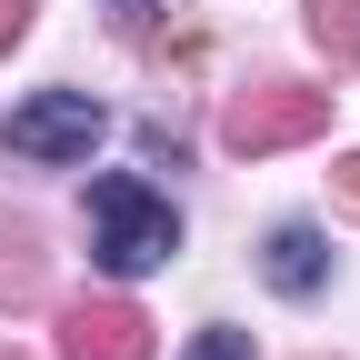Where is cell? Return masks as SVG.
<instances>
[{
    "label": "cell",
    "instance_id": "cell-6",
    "mask_svg": "<svg viewBox=\"0 0 360 360\" xmlns=\"http://www.w3.org/2000/svg\"><path fill=\"white\" fill-rule=\"evenodd\" d=\"M310 11V40L340 60V70H360V0H300Z\"/></svg>",
    "mask_w": 360,
    "mask_h": 360
},
{
    "label": "cell",
    "instance_id": "cell-7",
    "mask_svg": "<svg viewBox=\"0 0 360 360\" xmlns=\"http://www.w3.org/2000/svg\"><path fill=\"white\" fill-rule=\"evenodd\" d=\"M180 360H250V330H200Z\"/></svg>",
    "mask_w": 360,
    "mask_h": 360
},
{
    "label": "cell",
    "instance_id": "cell-9",
    "mask_svg": "<svg viewBox=\"0 0 360 360\" xmlns=\"http://www.w3.org/2000/svg\"><path fill=\"white\" fill-rule=\"evenodd\" d=\"M101 11H110V30H150V11H160V0H101Z\"/></svg>",
    "mask_w": 360,
    "mask_h": 360
},
{
    "label": "cell",
    "instance_id": "cell-10",
    "mask_svg": "<svg viewBox=\"0 0 360 360\" xmlns=\"http://www.w3.org/2000/svg\"><path fill=\"white\" fill-rule=\"evenodd\" d=\"M330 191H340V210H360V150H350V160H330Z\"/></svg>",
    "mask_w": 360,
    "mask_h": 360
},
{
    "label": "cell",
    "instance_id": "cell-2",
    "mask_svg": "<svg viewBox=\"0 0 360 360\" xmlns=\"http://www.w3.org/2000/svg\"><path fill=\"white\" fill-rule=\"evenodd\" d=\"M321 130H330V90H300V80H260V90H240V101L220 110V141H231L240 160L321 141Z\"/></svg>",
    "mask_w": 360,
    "mask_h": 360
},
{
    "label": "cell",
    "instance_id": "cell-8",
    "mask_svg": "<svg viewBox=\"0 0 360 360\" xmlns=\"http://www.w3.org/2000/svg\"><path fill=\"white\" fill-rule=\"evenodd\" d=\"M30 11H40V0H0V60H11V40L30 30Z\"/></svg>",
    "mask_w": 360,
    "mask_h": 360
},
{
    "label": "cell",
    "instance_id": "cell-3",
    "mask_svg": "<svg viewBox=\"0 0 360 360\" xmlns=\"http://www.w3.org/2000/svg\"><path fill=\"white\" fill-rule=\"evenodd\" d=\"M90 141H101V101L90 90H40V101L11 110V150L20 160H90Z\"/></svg>",
    "mask_w": 360,
    "mask_h": 360
},
{
    "label": "cell",
    "instance_id": "cell-4",
    "mask_svg": "<svg viewBox=\"0 0 360 360\" xmlns=\"http://www.w3.org/2000/svg\"><path fill=\"white\" fill-rule=\"evenodd\" d=\"M60 360H150V321L130 300H70L60 310Z\"/></svg>",
    "mask_w": 360,
    "mask_h": 360
},
{
    "label": "cell",
    "instance_id": "cell-5",
    "mask_svg": "<svg viewBox=\"0 0 360 360\" xmlns=\"http://www.w3.org/2000/svg\"><path fill=\"white\" fill-rule=\"evenodd\" d=\"M321 270H330V250H321V231H300V220H290V231H270V290H321Z\"/></svg>",
    "mask_w": 360,
    "mask_h": 360
},
{
    "label": "cell",
    "instance_id": "cell-1",
    "mask_svg": "<svg viewBox=\"0 0 360 360\" xmlns=\"http://www.w3.org/2000/svg\"><path fill=\"white\" fill-rule=\"evenodd\" d=\"M90 250H101V270L141 281V270H160L180 250V220H170V200L150 191V180L110 170V180H90Z\"/></svg>",
    "mask_w": 360,
    "mask_h": 360
}]
</instances>
